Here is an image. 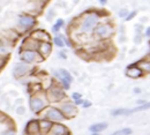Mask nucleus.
Here are the masks:
<instances>
[{
	"instance_id": "72a5a7b5",
	"label": "nucleus",
	"mask_w": 150,
	"mask_h": 135,
	"mask_svg": "<svg viewBox=\"0 0 150 135\" xmlns=\"http://www.w3.org/2000/svg\"><path fill=\"white\" fill-rule=\"evenodd\" d=\"M92 135H99V133H92Z\"/></svg>"
},
{
	"instance_id": "1a4fd4ad",
	"label": "nucleus",
	"mask_w": 150,
	"mask_h": 135,
	"mask_svg": "<svg viewBox=\"0 0 150 135\" xmlns=\"http://www.w3.org/2000/svg\"><path fill=\"white\" fill-rule=\"evenodd\" d=\"M35 23H36V20L31 15L26 14V15L20 16V19H19V26L22 27L23 29H30V28H32L35 26Z\"/></svg>"
},
{
	"instance_id": "2f4dec72",
	"label": "nucleus",
	"mask_w": 150,
	"mask_h": 135,
	"mask_svg": "<svg viewBox=\"0 0 150 135\" xmlns=\"http://www.w3.org/2000/svg\"><path fill=\"white\" fill-rule=\"evenodd\" d=\"M140 91H141V90H140L139 88H135V89H134V93H136V94H140Z\"/></svg>"
},
{
	"instance_id": "aec40b11",
	"label": "nucleus",
	"mask_w": 150,
	"mask_h": 135,
	"mask_svg": "<svg viewBox=\"0 0 150 135\" xmlns=\"http://www.w3.org/2000/svg\"><path fill=\"white\" fill-rule=\"evenodd\" d=\"M133 133V130L130 128H122V129H119L114 133H112L111 135H130Z\"/></svg>"
},
{
	"instance_id": "6e6552de",
	"label": "nucleus",
	"mask_w": 150,
	"mask_h": 135,
	"mask_svg": "<svg viewBox=\"0 0 150 135\" xmlns=\"http://www.w3.org/2000/svg\"><path fill=\"white\" fill-rule=\"evenodd\" d=\"M67 134H68L67 127L64 126V125L60 124V122H54V124H52L50 130L46 133V135H67Z\"/></svg>"
},
{
	"instance_id": "5701e85b",
	"label": "nucleus",
	"mask_w": 150,
	"mask_h": 135,
	"mask_svg": "<svg viewBox=\"0 0 150 135\" xmlns=\"http://www.w3.org/2000/svg\"><path fill=\"white\" fill-rule=\"evenodd\" d=\"M16 114L19 116H24L26 114V107L23 105H20L16 107Z\"/></svg>"
},
{
	"instance_id": "393cba45",
	"label": "nucleus",
	"mask_w": 150,
	"mask_h": 135,
	"mask_svg": "<svg viewBox=\"0 0 150 135\" xmlns=\"http://www.w3.org/2000/svg\"><path fill=\"white\" fill-rule=\"evenodd\" d=\"M135 15H136V12H135V11H134V12H130V13H128V14H127V16H126V19H125V20H126V21H130V20H132Z\"/></svg>"
},
{
	"instance_id": "0eeeda50",
	"label": "nucleus",
	"mask_w": 150,
	"mask_h": 135,
	"mask_svg": "<svg viewBox=\"0 0 150 135\" xmlns=\"http://www.w3.org/2000/svg\"><path fill=\"white\" fill-rule=\"evenodd\" d=\"M20 56H21V60L29 65V64H32V62H35L37 60L39 53L37 51H35V50H24V51L21 52Z\"/></svg>"
},
{
	"instance_id": "6ab92c4d",
	"label": "nucleus",
	"mask_w": 150,
	"mask_h": 135,
	"mask_svg": "<svg viewBox=\"0 0 150 135\" xmlns=\"http://www.w3.org/2000/svg\"><path fill=\"white\" fill-rule=\"evenodd\" d=\"M137 66L143 73L150 74V60H141L137 62Z\"/></svg>"
},
{
	"instance_id": "9d476101",
	"label": "nucleus",
	"mask_w": 150,
	"mask_h": 135,
	"mask_svg": "<svg viewBox=\"0 0 150 135\" xmlns=\"http://www.w3.org/2000/svg\"><path fill=\"white\" fill-rule=\"evenodd\" d=\"M96 34L99 36V37H102V38H108L112 35L113 32V29L110 24H99L97 28H96Z\"/></svg>"
},
{
	"instance_id": "2eb2a0df",
	"label": "nucleus",
	"mask_w": 150,
	"mask_h": 135,
	"mask_svg": "<svg viewBox=\"0 0 150 135\" xmlns=\"http://www.w3.org/2000/svg\"><path fill=\"white\" fill-rule=\"evenodd\" d=\"M108 124L106 122H97V124H93L89 127V130L91 133H101L103 130H105L108 128Z\"/></svg>"
},
{
	"instance_id": "7ed1b4c3",
	"label": "nucleus",
	"mask_w": 150,
	"mask_h": 135,
	"mask_svg": "<svg viewBox=\"0 0 150 135\" xmlns=\"http://www.w3.org/2000/svg\"><path fill=\"white\" fill-rule=\"evenodd\" d=\"M29 106H30V110L34 113H38V112H40L46 106V102L40 96L35 95V96L30 97V99H29Z\"/></svg>"
},
{
	"instance_id": "bb28decb",
	"label": "nucleus",
	"mask_w": 150,
	"mask_h": 135,
	"mask_svg": "<svg viewBox=\"0 0 150 135\" xmlns=\"http://www.w3.org/2000/svg\"><path fill=\"white\" fill-rule=\"evenodd\" d=\"M83 104V99L82 98H79V99H75L74 101V105L77 106V105H82Z\"/></svg>"
},
{
	"instance_id": "a211bd4d",
	"label": "nucleus",
	"mask_w": 150,
	"mask_h": 135,
	"mask_svg": "<svg viewBox=\"0 0 150 135\" xmlns=\"http://www.w3.org/2000/svg\"><path fill=\"white\" fill-rule=\"evenodd\" d=\"M57 75H59L60 77H63V79H65L66 81H68L69 83H72V81H73V77H72V74L67 71V69H64V68H60V69H58L57 72H54Z\"/></svg>"
},
{
	"instance_id": "473e14b6",
	"label": "nucleus",
	"mask_w": 150,
	"mask_h": 135,
	"mask_svg": "<svg viewBox=\"0 0 150 135\" xmlns=\"http://www.w3.org/2000/svg\"><path fill=\"white\" fill-rule=\"evenodd\" d=\"M99 1H101V4H102V5H105L108 0H99Z\"/></svg>"
},
{
	"instance_id": "4468645a",
	"label": "nucleus",
	"mask_w": 150,
	"mask_h": 135,
	"mask_svg": "<svg viewBox=\"0 0 150 135\" xmlns=\"http://www.w3.org/2000/svg\"><path fill=\"white\" fill-rule=\"evenodd\" d=\"M126 73H127V76H129L132 79H139V77H141L143 75V72L139 68V66H135V64H133L132 66H129L127 68Z\"/></svg>"
},
{
	"instance_id": "dca6fc26",
	"label": "nucleus",
	"mask_w": 150,
	"mask_h": 135,
	"mask_svg": "<svg viewBox=\"0 0 150 135\" xmlns=\"http://www.w3.org/2000/svg\"><path fill=\"white\" fill-rule=\"evenodd\" d=\"M32 39H40L42 42H48L50 40V35L43 30H37L32 34Z\"/></svg>"
},
{
	"instance_id": "c756f323",
	"label": "nucleus",
	"mask_w": 150,
	"mask_h": 135,
	"mask_svg": "<svg viewBox=\"0 0 150 135\" xmlns=\"http://www.w3.org/2000/svg\"><path fill=\"white\" fill-rule=\"evenodd\" d=\"M59 58H61V59H67V56H66V53L65 52H59Z\"/></svg>"
},
{
	"instance_id": "39448f33",
	"label": "nucleus",
	"mask_w": 150,
	"mask_h": 135,
	"mask_svg": "<svg viewBox=\"0 0 150 135\" xmlns=\"http://www.w3.org/2000/svg\"><path fill=\"white\" fill-rule=\"evenodd\" d=\"M65 97V91L59 87H52L47 91V98L50 102H59Z\"/></svg>"
},
{
	"instance_id": "cd10ccee",
	"label": "nucleus",
	"mask_w": 150,
	"mask_h": 135,
	"mask_svg": "<svg viewBox=\"0 0 150 135\" xmlns=\"http://www.w3.org/2000/svg\"><path fill=\"white\" fill-rule=\"evenodd\" d=\"M72 98L75 101V99H79V98H81V94H77V93H74L73 95H72Z\"/></svg>"
},
{
	"instance_id": "4be33fe9",
	"label": "nucleus",
	"mask_w": 150,
	"mask_h": 135,
	"mask_svg": "<svg viewBox=\"0 0 150 135\" xmlns=\"http://www.w3.org/2000/svg\"><path fill=\"white\" fill-rule=\"evenodd\" d=\"M64 26V20H58L57 21V23L53 26V28H52V30H53V32H58L59 30H60V28Z\"/></svg>"
},
{
	"instance_id": "f3484780",
	"label": "nucleus",
	"mask_w": 150,
	"mask_h": 135,
	"mask_svg": "<svg viewBox=\"0 0 150 135\" xmlns=\"http://www.w3.org/2000/svg\"><path fill=\"white\" fill-rule=\"evenodd\" d=\"M52 124H53V122H51V121L47 120V119L39 120V129H40V132H43V133L46 135V133L50 130V128H51Z\"/></svg>"
},
{
	"instance_id": "7c9ffc66",
	"label": "nucleus",
	"mask_w": 150,
	"mask_h": 135,
	"mask_svg": "<svg viewBox=\"0 0 150 135\" xmlns=\"http://www.w3.org/2000/svg\"><path fill=\"white\" fill-rule=\"evenodd\" d=\"M145 36H148V37H150V27L145 30Z\"/></svg>"
},
{
	"instance_id": "b1692460",
	"label": "nucleus",
	"mask_w": 150,
	"mask_h": 135,
	"mask_svg": "<svg viewBox=\"0 0 150 135\" xmlns=\"http://www.w3.org/2000/svg\"><path fill=\"white\" fill-rule=\"evenodd\" d=\"M1 135H16V132L14 129H7V130L3 132Z\"/></svg>"
},
{
	"instance_id": "9b49d317",
	"label": "nucleus",
	"mask_w": 150,
	"mask_h": 135,
	"mask_svg": "<svg viewBox=\"0 0 150 135\" xmlns=\"http://www.w3.org/2000/svg\"><path fill=\"white\" fill-rule=\"evenodd\" d=\"M29 72V65L26 62H19L13 68V74L15 77H22Z\"/></svg>"
},
{
	"instance_id": "a878e982",
	"label": "nucleus",
	"mask_w": 150,
	"mask_h": 135,
	"mask_svg": "<svg viewBox=\"0 0 150 135\" xmlns=\"http://www.w3.org/2000/svg\"><path fill=\"white\" fill-rule=\"evenodd\" d=\"M127 14H128V11H127V9H121L120 13H119V15H120L121 17H126Z\"/></svg>"
},
{
	"instance_id": "f257e3e1",
	"label": "nucleus",
	"mask_w": 150,
	"mask_h": 135,
	"mask_svg": "<svg viewBox=\"0 0 150 135\" xmlns=\"http://www.w3.org/2000/svg\"><path fill=\"white\" fill-rule=\"evenodd\" d=\"M98 20H99V19H98V15H97L96 13H90L89 15H87V16L83 19L82 24H81V30H82L83 32H89V31H91V30L96 27Z\"/></svg>"
},
{
	"instance_id": "f8f14e48",
	"label": "nucleus",
	"mask_w": 150,
	"mask_h": 135,
	"mask_svg": "<svg viewBox=\"0 0 150 135\" xmlns=\"http://www.w3.org/2000/svg\"><path fill=\"white\" fill-rule=\"evenodd\" d=\"M40 132L39 129V121L38 120H30L27 125H26V133L28 135H37Z\"/></svg>"
},
{
	"instance_id": "423d86ee",
	"label": "nucleus",
	"mask_w": 150,
	"mask_h": 135,
	"mask_svg": "<svg viewBox=\"0 0 150 135\" xmlns=\"http://www.w3.org/2000/svg\"><path fill=\"white\" fill-rule=\"evenodd\" d=\"M60 111L63 112V114L65 116V118H72V117H75L76 113H77V109H76V106H75L73 103H69V102L63 103L61 106H60Z\"/></svg>"
},
{
	"instance_id": "412c9836",
	"label": "nucleus",
	"mask_w": 150,
	"mask_h": 135,
	"mask_svg": "<svg viewBox=\"0 0 150 135\" xmlns=\"http://www.w3.org/2000/svg\"><path fill=\"white\" fill-rule=\"evenodd\" d=\"M53 43L56 44V46H58V48H63V46H65V43H64L61 36H58V35L53 38Z\"/></svg>"
},
{
	"instance_id": "c85d7f7f",
	"label": "nucleus",
	"mask_w": 150,
	"mask_h": 135,
	"mask_svg": "<svg viewBox=\"0 0 150 135\" xmlns=\"http://www.w3.org/2000/svg\"><path fill=\"white\" fill-rule=\"evenodd\" d=\"M82 106H83V107H89V106H91V102H89V101H83Z\"/></svg>"
},
{
	"instance_id": "ddd939ff",
	"label": "nucleus",
	"mask_w": 150,
	"mask_h": 135,
	"mask_svg": "<svg viewBox=\"0 0 150 135\" xmlns=\"http://www.w3.org/2000/svg\"><path fill=\"white\" fill-rule=\"evenodd\" d=\"M37 50H38L39 56H42L43 58L48 57V54L51 53V51H52L51 43H50V42H42V43H39Z\"/></svg>"
},
{
	"instance_id": "20e7f679",
	"label": "nucleus",
	"mask_w": 150,
	"mask_h": 135,
	"mask_svg": "<svg viewBox=\"0 0 150 135\" xmlns=\"http://www.w3.org/2000/svg\"><path fill=\"white\" fill-rule=\"evenodd\" d=\"M150 109V102H145L144 104L137 106V107H134V109H130V110H127V109H119V110H114L112 112L113 116H127V114H132V113H135V112H140V111H144V110H148Z\"/></svg>"
},
{
	"instance_id": "f03ea898",
	"label": "nucleus",
	"mask_w": 150,
	"mask_h": 135,
	"mask_svg": "<svg viewBox=\"0 0 150 135\" xmlns=\"http://www.w3.org/2000/svg\"><path fill=\"white\" fill-rule=\"evenodd\" d=\"M45 119L50 120L51 122H61L65 120V116L63 114V112L60 111V109L57 107H48L45 112Z\"/></svg>"
}]
</instances>
